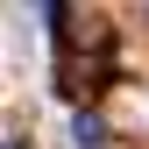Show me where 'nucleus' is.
I'll list each match as a JSON object with an SVG mask.
<instances>
[{"label": "nucleus", "mask_w": 149, "mask_h": 149, "mask_svg": "<svg viewBox=\"0 0 149 149\" xmlns=\"http://www.w3.org/2000/svg\"><path fill=\"white\" fill-rule=\"evenodd\" d=\"M71 142H78V149H100V142H107L100 114H78V121H71Z\"/></svg>", "instance_id": "obj_1"}, {"label": "nucleus", "mask_w": 149, "mask_h": 149, "mask_svg": "<svg viewBox=\"0 0 149 149\" xmlns=\"http://www.w3.org/2000/svg\"><path fill=\"white\" fill-rule=\"evenodd\" d=\"M0 149H22V142H0Z\"/></svg>", "instance_id": "obj_2"}]
</instances>
